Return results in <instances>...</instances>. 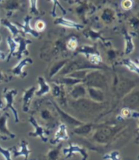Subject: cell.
Wrapping results in <instances>:
<instances>
[{"mask_svg":"<svg viewBox=\"0 0 139 160\" xmlns=\"http://www.w3.org/2000/svg\"><path fill=\"white\" fill-rule=\"evenodd\" d=\"M17 89H8L5 88L3 91V95L5 100V107H4L3 111L7 112L8 110H11L12 112L14 115V119L16 123H18L20 121V117L17 110L14 107V98L17 95Z\"/></svg>","mask_w":139,"mask_h":160,"instance_id":"obj_1","label":"cell"},{"mask_svg":"<svg viewBox=\"0 0 139 160\" xmlns=\"http://www.w3.org/2000/svg\"><path fill=\"white\" fill-rule=\"evenodd\" d=\"M10 116L7 112L0 114V138L3 140H10L16 138V134L10 131L8 127V120Z\"/></svg>","mask_w":139,"mask_h":160,"instance_id":"obj_2","label":"cell"},{"mask_svg":"<svg viewBox=\"0 0 139 160\" xmlns=\"http://www.w3.org/2000/svg\"><path fill=\"white\" fill-rule=\"evenodd\" d=\"M14 39L16 42L18 43V48H17L16 52L14 53L13 56L16 57L18 60H20V59H22V56L28 55L29 54L28 50H27V47L29 44H31L32 42L29 39L25 38L24 37L20 36V35L15 37Z\"/></svg>","mask_w":139,"mask_h":160,"instance_id":"obj_3","label":"cell"},{"mask_svg":"<svg viewBox=\"0 0 139 160\" xmlns=\"http://www.w3.org/2000/svg\"><path fill=\"white\" fill-rule=\"evenodd\" d=\"M33 59L29 57H26L24 59H21L19 60L17 64L15 65L10 70V72L12 77H18L20 78H25L27 77V72H24V67H26L27 65L32 64Z\"/></svg>","mask_w":139,"mask_h":160,"instance_id":"obj_4","label":"cell"},{"mask_svg":"<svg viewBox=\"0 0 139 160\" xmlns=\"http://www.w3.org/2000/svg\"><path fill=\"white\" fill-rule=\"evenodd\" d=\"M63 153L64 154L65 158H71L76 153H79V154H81V156H82V160H87V158L89 157L86 149L84 148V147H81L79 145L72 144V143H69V147H67V148H64L63 150Z\"/></svg>","mask_w":139,"mask_h":160,"instance_id":"obj_5","label":"cell"},{"mask_svg":"<svg viewBox=\"0 0 139 160\" xmlns=\"http://www.w3.org/2000/svg\"><path fill=\"white\" fill-rule=\"evenodd\" d=\"M28 120H29V123H30V124L33 126V128H34V131L29 132L28 135L30 137H33V138H39L43 142H48V138L45 136V134L47 133L46 129L43 128V126H41L40 124L38 123V121L35 120V118H33V116H30Z\"/></svg>","mask_w":139,"mask_h":160,"instance_id":"obj_6","label":"cell"},{"mask_svg":"<svg viewBox=\"0 0 139 160\" xmlns=\"http://www.w3.org/2000/svg\"><path fill=\"white\" fill-rule=\"evenodd\" d=\"M33 19V16H26L24 17V22L23 24H17V25L20 26V28H21L20 30L22 31L23 34L24 36H25L26 34L28 35H31L33 36V38H39V37H40V32H39L38 31H36L34 28H33L31 27V20Z\"/></svg>","mask_w":139,"mask_h":160,"instance_id":"obj_7","label":"cell"},{"mask_svg":"<svg viewBox=\"0 0 139 160\" xmlns=\"http://www.w3.org/2000/svg\"><path fill=\"white\" fill-rule=\"evenodd\" d=\"M31 153V150L28 149V142L24 139L20 141V149L17 150L16 146H13L12 152V156L13 158H16L19 156H24V160H28V156Z\"/></svg>","mask_w":139,"mask_h":160,"instance_id":"obj_8","label":"cell"},{"mask_svg":"<svg viewBox=\"0 0 139 160\" xmlns=\"http://www.w3.org/2000/svg\"><path fill=\"white\" fill-rule=\"evenodd\" d=\"M36 87L35 86H31L28 89H24L21 98H22V110L24 112H28L29 109L31 102H32L33 98L34 97L35 92H36Z\"/></svg>","mask_w":139,"mask_h":160,"instance_id":"obj_9","label":"cell"},{"mask_svg":"<svg viewBox=\"0 0 139 160\" xmlns=\"http://www.w3.org/2000/svg\"><path fill=\"white\" fill-rule=\"evenodd\" d=\"M69 139V133H68V128L65 124H59L58 129L54 134V138L50 141L52 145H56L62 141H67Z\"/></svg>","mask_w":139,"mask_h":160,"instance_id":"obj_10","label":"cell"},{"mask_svg":"<svg viewBox=\"0 0 139 160\" xmlns=\"http://www.w3.org/2000/svg\"><path fill=\"white\" fill-rule=\"evenodd\" d=\"M54 24H56V25L61 27H64V28H74V29H77V30H81V28H84L83 24L74 22L73 20L66 19L64 17H57L54 20Z\"/></svg>","mask_w":139,"mask_h":160,"instance_id":"obj_11","label":"cell"},{"mask_svg":"<svg viewBox=\"0 0 139 160\" xmlns=\"http://www.w3.org/2000/svg\"><path fill=\"white\" fill-rule=\"evenodd\" d=\"M23 2L24 0H5L4 8L8 12V15H12L16 11L20 10Z\"/></svg>","mask_w":139,"mask_h":160,"instance_id":"obj_12","label":"cell"},{"mask_svg":"<svg viewBox=\"0 0 139 160\" xmlns=\"http://www.w3.org/2000/svg\"><path fill=\"white\" fill-rule=\"evenodd\" d=\"M0 23H1L3 26L7 28L8 30L10 31L11 36L13 37V38L18 36L20 33H22V31L20 30V28L16 24H13V23L11 22L10 20H8V19H1Z\"/></svg>","mask_w":139,"mask_h":160,"instance_id":"obj_13","label":"cell"},{"mask_svg":"<svg viewBox=\"0 0 139 160\" xmlns=\"http://www.w3.org/2000/svg\"><path fill=\"white\" fill-rule=\"evenodd\" d=\"M38 81H39V89L36 90L35 94L39 97H42V96L46 95V93H48L50 91V86L47 82H46V79L43 77H39L38 78Z\"/></svg>","mask_w":139,"mask_h":160,"instance_id":"obj_14","label":"cell"},{"mask_svg":"<svg viewBox=\"0 0 139 160\" xmlns=\"http://www.w3.org/2000/svg\"><path fill=\"white\" fill-rule=\"evenodd\" d=\"M61 148H62V144H59L58 146L52 147L46 154L45 160H62Z\"/></svg>","mask_w":139,"mask_h":160,"instance_id":"obj_15","label":"cell"},{"mask_svg":"<svg viewBox=\"0 0 139 160\" xmlns=\"http://www.w3.org/2000/svg\"><path fill=\"white\" fill-rule=\"evenodd\" d=\"M7 43H8V49H9V53H8V55H7V61H9L11 59L13 55H14V53L16 52L17 48H18V43L16 42V41H15L14 38L10 36H8L7 38Z\"/></svg>","mask_w":139,"mask_h":160,"instance_id":"obj_16","label":"cell"},{"mask_svg":"<svg viewBox=\"0 0 139 160\" xmlns=\"http://www.w3.org/2000/svg\"><path fill=\"white\" fill-rule=\"evenodd\" d=\"M124 36H125V55H129L134 50V44L133 42V38L131 35H129L127 31L124 32Z\"/></svg>","mask_w":139,"mask_h":160,"instance_id":"obj_17","label":"cell"},{"mask_svg":"<svg viewBox=\"0 0 139 160\" xmlns=\"http://www.w3.org/2000/svg\"><path fill=\"white\" fill-rule=\"evenodd\" d=\"M122 64L125 67L127 68L129 71L133 72L136 73V74H138L139 66L137 62H134V61L130 59H126L122 61Z\"/></svg>","mask_w":139,"mask_h":160,"instance_id":"obj_18","label":"cell"},{"mask_svg":"<svg viewBox=\"0 0 139 160\" xmlns=\"http://www.w3.org/2000/svg\"><path fill=\"white\" fill-rule=\"evenodd\" d=\"M78 53H83L86 55V57L92 55V54H99L98 50L95 47H90V46H83V47H80V49H78L76 51V54H78Z\"/></svg>","mask_w":139,"mask_h":160,"instance_id":"obj_19","label":"cell"},{"mask_svg":"<svg viewBox=\"0 0 139 160\" xmlns=\"http://www.w3.org/2000/svg\"><path fill=\"white\" fill-rule=\"evenodd\" d=\"M53 3V8H52V10H51V16L53 17H56L57 15H56V8L59 7V8H60L61 12H63V14L64 15H66L67 14V11L65 10V8L59 3V0H50Z\"/></svg>","mask_w":139,"mask_h":160,"instance_id":"obj_20","label":"cell"},{"mask_svg":"<svg viewBox=\"0 0 139 160\" xmlns=\"http://www.w3.org/2000/svg\"><path fill=\"white\" fill-rule=\"evenodd\" d=\"M78 47V41L77 38L75 37H71L69 39L68 42H67V48L70 50V51H76Z\"/></svg>","mask_w":139,"mask_h":160,"instance_id":"obj_21","label":"cell"},{"mask_svg":"<svg viewBox=\"0 0 139 160\" xmlns=\"http://www.w3.org/2000/svg\"><path fill=\"white\" fill-rule=\"evenodd\" d=\"M29 8H30V13L34 16H39L40 11L39 10L38 7V0H29Z\"/></svg>","mask_w":139,"mask_h":160,"instance_id":"obj_22","label":"cell"},{"mask_svg":"<svg viewBox=\"0 0 139 160\" xmlns=\"http://www.w3.org/2000/svg\"><path fill=\"white\" fill-rule=\"evenodd\" d=\"M13 146L9 149H3L0 146V154H2L5 160H12V152Z\"/></svg>","mask_w":139,"mask_h":160,"instance_id":"obj_23","label":"cell"},{"mask_svg":"<svg viewBox=\"0 0 139 160\" xmlns=\"http://www.w3.org/2000/svg\"><path fill=\"white\" fill-rule=\"evenodd\" d=\"M90 63H94V64H98V63H100L102 62V57L100 56L99 54H92V55H89L87 57Z\"/></svg>","mask_w":139,"mask_h":160,"instance_id":"obj_24","label":"cell"},{"mask_svg":"<svg viewBox=\"0 0 139 160\" xmlns=\"http://www.w3.org/2000/svg\"><path fill=\"white\" fill-rule=\"evenodd\" d=\"M46 27V23H45L43 20H37L36 23H35L34 29L36 31H38L39 32H42V31H44Z\"/></svg>","mask_w":139,"mask_h":160,"instance_id":"obj_25","label":"cell"},{"mask_svg":"<svg viewBox=\"0 0 139 160\" xmlns=\"http://www.w3.org/2000/svg\"><path fill=\"white\" fill-rule=\"evenodd\" d=\"M103 159H110V160H121L120 158V154L118 151H112L108 154H106L103 156Z\"/></svg>","mask_w":139,"mask_h":160,"instance_id":"obj_26","label":"cell"},{"mask_svg":"<svg viewBox=\"0 0 139 160\" xmlns=\"http://www.w3.org/2000/svg\"><path fill=\"white\" fill-rule=\"evenodd\" d=\"M133 0H122L121 2V8L124 10H129L133 8Z\"/></svg>","mask_w":139,"mask_h":160,"instance_id":"obj_27","label":"cell"},{"mask_svg":"<svg viewBox=\"0 0 139 160\" xmlns=\"http://www.w3.org/2000/svg\"><path fill=\"white\" fill-rule=\"evenodd\" d=\"M12 77L11 76L8 75L6 73L3 72L1 69H0V84H2L3 82H8V81H11Z\"/></svg>","mask_w":139,"mask_h":160,"instance_id":"obj_28","label":"cell"},{"mask_svg":"<svg viewBox=\"0 0 139 160\" xmlns=\"http://www.w3.org/2000/svg\"><path fill=\"white\" fill-rule=\"evenodd\" d=\"M121 115L124 117H129V116L131 115V111L129 108H124L121 110Z\"/></svg>","mask_w":139,"mask_h":160,"instance_id":"obj_29","label":"cell"},{"mask_svg":"<svg viewBox=\"0 0 139 160\" xmlns=\"http://www.w3.org/2000/svg\"><path fill=\"white\" fill-rule=\"evenodd\" d=\"M7 54L4 51H0V60H5L7 59Z\"/></svg>","mask_w":139,"mask_h":160,"instance_id":"obj_30","label":"cell"},{"mask_svg":"<svg viewBox=\"0 0 139 160\" xmlns=\"http://www.w3.org/2000/svg\"><path fill=\"white\" fill-rule=\"evenodd\" d=\"M4 107H5V104H4L3 101V99L0 98V111H3L4 109Z\"/></svg>","mask_w":139,"mask_h":160,"instance_id":"obj_31","label":"cell"},{"mask_svg":"<svg viewBox=\"0 0 139 160\" xmlns=\"http://www.w3.org/2000/svg\"><path fill=\"white\" fill-rule=\"evenodd\" d=\"M66 1L69 2V4H72V3H73V2H74V0H66Z\"/></svg>","mask_w":139,"mask_h":160,"instance_id":"obj_32","label":"cell"},{"mask_svg":"<svg viewBox=\"0 0 139 160\" xmlns=\"http://www.w3.org/2000/svg\"><path fill=\"white\" fill-rule=\"evenodd\" d=\"M2 41H3V37H2V35L0 34V43L2 42Z\"/></svg>","mask_w":139,"mask_h":160,"instance_id":"obj_33","label":"cell"},{"mask_svg":"<svg viewBox=\"0 0 139 160\" xmlns=\"http://www.w3.org/2000/svg\"><path fill=\"white\" fill-rule=\"evenodd\" d=\"M1 2H2V0H0V3H1Z\"/></svg>","mask_w":139,"mask_h":160,"instance_id":"obj_34","label":"cell"},{"mask_svg":"<svg viewBox=\"0 0 139 160\" xmlns=\"http://www.w3.org/2000/svg\"><path fill=\"white\" fill-rule=\"evenodd\" d=\"M0 20H1V19H0ZM0 25H1V23H0Z\"/></svg>","mask_w":139,"mask_h":160,"instance_id":"obj_35","label":"cell"}]
</instances>
